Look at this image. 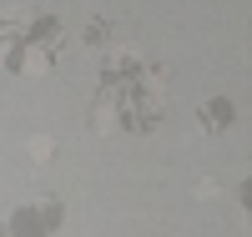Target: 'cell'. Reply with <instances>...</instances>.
<instances>
[{
	"label": "cell",
	"mask_w": 252,
	"mask_h": 237,
	"mask_svg": "<svg viewBox=\"0 0 252 237\" xmlns=\"http://www.w3.org/2000/svg\"><path fill=\"white\" fill-rule=\"evenodd\" d=\"M101 40H106V20H91L86 26V46H101Z\"/></svg>",
	"instance_id": "3"
},
{
	"label": "cell",
	"mask_w": 252,
	"mask_h": 237,
	"mask_svg": "<svg viewBox=\"0 0 252 237\" xmlns=\"http://www.w3.org/2000/svg\"><path fill=\"white\" fill-rule=\"evenodd\" d=\"M197 126H202V132H227V126H232V101H227V96H212V101H202V111H197Z\"/></svg>",
	"instance_id": "1"
},
{
	"label": "cell",
	"mask_w": 252,
	"mask_h": 237,
	"mask_svg": "<svg viewBox=\"0 0 252 237\" xmlns=\"http://www.w3.org/2000/svg\"><path fill=\"white\" fill-rule=\"evenodd\" d=\"M31 157H35V162L56 157V141H46V136H31Z\"/></svg>",
	"instance_id": "2"
}]
</instances>
